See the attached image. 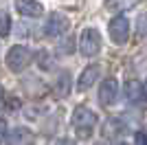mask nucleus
I'll use <instances>...</instances> for the list:
<instances>
[{
    "instance_id": "obj_1",
    "label": "nucleus",
    "mask_w": 147,
    "mask_h": 145,
    "mask_svg": "<svg viewBox=\"0 0 147 145\" xmlns=\"http://www.w3.org/2000/svg\"><path fill=\"white\" fill-rule=\"evenodd\" d=\"M70 121H73V127L77 130L79 136H90L92 127L97 125V115L86 106H77L73 110V119Z\"/></svg>"
},
{
    "instance_id": "obj_23",
    "label": "nucleus",
    "mask_w": 147,
    "mask_h": 145,
    "mask_svg": "<svg viewBox=\"0 0 147 145\" xmlns=\"http://www.w3.org/2000/svg\"><path fill=\"white\" fill-rule=\"evenodd\" d=\"M119 145H125V143H119Z\"/></svg>"
},
{
    "instance_id": "obj_10",
    "label": "nucleus",
    "mask_w": 147,
    "mask_h": 145,
    "mask_svg": "<svg viewBox=\"0 0 147 145\" xmlns=\"http://www.w3.org/2000/svg\"><path fill=\"white\" fill-rule=\"evenodd\" d=\"M127 130L129 127H127V123L123 121V117H112L103 125V134H108V136H121V134H125Z\"/></svg>"
},
{
    "instance_id": "obj_6",
    "label": "nucleus",
    "mask_w": 147,
    "mask_h": 145,
    "mask_svg": "<svg viewBox=\"0 0 147 145\" xmlns=\"http://www.w3.org/2000/svg\"><path fill=\"white\" fill-rule=\"evenodd\" d=\"M119 95V81L114 77H108L101 81V88H99V101L103 106H112L114 99Z\"/></svg>"
},
{
    "instance_id": "obj_14",
    "label": "nucleus",
    "mask_w": 147,
    "mask_h": 145,
    "mask_svg": "<svg viewBox=\"0 0 147 145\" xmlns=\"http://www.w3.org/2000/svg\"><path fill=\"white\" fill-rule=\"evenodd\" d=\"M138 37H147V16L138 18Z\"/></svg>"
},
{
    "instance_id": "obj_13",
    "label": "nucleus",
    "mask_w": 147,
    "mask_h": 145,
    "mask_svg": "<svg viewBox=\"0 0 147 145\" xmlns=\"http://www.w3.org/2000/svg\"><path fill=\"white\" fill-rule=\"evenodd\" d=\"M11 31V18L7 11H0V37H7Z\"/></svg>"
},
{
    "instance_id": "obj_3",
    "label": "nucleus",
    "mask_w": 147,
    "mask_h": 145,
    "mask_svg": "<svg viewBox=\"0 0 147 145\" xmlns=\"http://www.w3.org/2000/svg\"><path fill=\"white\" fill-rule=\"evenodd\" d=\"M79 51H81L84 57H94V55H99V51H101V33H99L94 26L84 29V33H81V37H79Z\"/></svg>"
},
{
    "instance_id": "obj_2",
    "label": "nucleus",
    "mask_w": 147,
    "mask_h": 145,
    "mask_svg": "<svg viewBox=\"0 0 147 145\" xmlns=\"http://www.w3.org/2000/svg\"><path fill=\"white\" fill-rule=\"evenodd\" d=\"M31 62H33V51H31L29 46L18 44V46H13L11 51L7 53V66H9L11 72H22Z\"/></svg>"
},
{
    "instance_id": "obj_5",
    "label": "nucleus",
    "mask_w": 147,
    "mask_h": 145,
    "mask_svg": "<svg viewBox=\"0 0 147 145\" xmlns=\"http://www.w3.org/2000/svg\"><path fill=\"white\" fill-rule=\"evenodd\" d=\"M110 37L117 44H125L129 37V20L125 16H117L110 22Z\"/></svg>"
},
{
    "instance_id": "obj_8",
    "label": "nucleus",
    "mask_w": 147,
    "mask_h": 145,
    "mask_svg": "<svg viewBox=\"0 0 147 145\" xmlns=\"http://www.w3.org/2000/svg\"><path fill=\"white\" fill-rule=\"evenodd\" d=\"M99 75H101V68L97 66V64H90V66L86 68V70L81 72V77H79V84H77V90H88L94 81L99 79Z\"/></svg>"
},
{
    "instance_id": "obj_19",
    "label": "nucleus",
    "mask_w": 147,
    "mask_h": 145,
    "mask_svg": "<svg viewBox=\"0 0 147 145\" xmlns=\"http://www.w3.org/2000/svg\"><path fill=\"white\" fill-rule=\"evenodd\" d=\"M141 92H143V97H145V99H147V79H145V81H143V86H141Z\"/></svg>"
},
{
    "instance_id": "obj_18",
    "label": "nucleus",
    "mask_w": 147,
    "mask_h": 145,
    "mask_svg": "<svg viewBox=\"0 0 147 145\" xmlns=\"http://www.w3.org/2000/svg\"><path fill=\"white\" fill-rule=\"evenodd\" d=\"M57 145H75L70 139H61V141H57Z\"/></svg>"
},
{
    "instance_id": "obj_21",
    "label": "nucleus",
    "mask_w": 147,
    "mask_h": 145,
    "mask_svg": "<svg viewBox=\"0 0 147 145\" xmlns=\"http://www.w3.org/2000/svg\"><path fill=\"white\" fill-rule=\"evenodd\" d=\"M2 97H5V88H2V86H0V99H2Z\"/></svg>"
},
{
    "instance_id": "obj_11",
    "label": "nucleus",
    "mask_w": 147,
    "mask_h": 145,
    "mask_svg": "<svg viewBox=\"0 0 147 145\" xmlns=\"http://www.w3.org/2000/svg\"><path fill=\"white\" fill-rule=\"evenodd\" d=\"M70 72H61L59 79L55 81V86H53V92H55L57 97H66L68 92H70Z\"/></svg>"
},
{
    "instance_id": "obj_7",
    "label": "nucleus",
    "mask_w": 147,
    "mask_h": 145,
    "mask_svg": "<svg viewBox=\"0 0 147 145\" xmlns=\"http://www.w3.org/2000/svg\"><path fill=\"white\" fill-rule=\"evenodd\" d=\"M33 143H35V136L29 127H13L7 134V145H33Z\"/></svg>"
},
{
    "instance_id": "obj_9",
    "label": "nucleus",
    "mask_w": 147,
    "mask_h": 145,
    "mask_svg": "<svg viewBox=\"0 0 147 145\" xmlns=\"http://www.w3.org/2000/svg\"><path fill=\"white\" fill-rule=\"evenodd\" d=\"M16 9H18V13L26 16V18H37L42 13V5L35 2V0H16Z\"/></svg>"
},
{
    "instance_id": "obj_20",
    "label": "nucleus",
    "mask_w": 147,
    "mask_h": 145,
    "mask_svg": "<svg viewBox=\"0 0 147 145\" xmlns=\"http://www.w3.org/2000/svg\"><path fill=\"white\" fill-rule=\"evenodd\" d=\"M2 134H5V121H0V143H2Z\"/></svg>"
},
{
    "instance_id": "obj_17",
    "label": "nucleus",
    "mask_w": 147,
    "mask_h": 145,
    "mask_svg": "<svg viewBox=\"0 0 147 145\" xmlns=\"http://www.w3.org/2000/svg\"><path fill=\"white\" fill-rule=\"evenodd\" d=\"M37 57H40V62H42V64H40V66H42V68H51V62L46 60V53H40V55H37Z\"/></svg>"
},
{
    "instance_id": "obj_16",
    "label": "nucleus",
    "mask_w": 147,
    "mask_h": 145,
    "mask_svg": "<svg viewBox=\"0 0 147 145\" xmlns=\"http://www.w3.org/2000/svg\"><path fill=\"white\" fill-rule=\"evenodd\" d=\"M61 51H64V53H68V51H70V53H73V51H75V44H73V37H70V40H66V42L61 44Z\"/></svg>"
},
{
    "instance_id": "obj_15",
    "label": "nucleus",
    "mask_w": 147,
    "mask_h": 145,
    "mask_svg": "<svg viewBox=\"0 0 147 145\" xmlns=\"http://www.w3.org/2000/svg\"><path fill=\"white\" fill-rule=\"evenodd\" d=\"M134 145H147V132H136Z\"/></svg>"
},
{
    "instance_id": "obj_22",
    "label": "nucleus",
    "mask_w": 147,
    "mask_h": 145,
    "mask_svg": "<svg viewBox=\"0 0 147 145\" xmlns=\"http://www.w3.org/2000/svg\"><path fill=\"white\" fill-rule=\"evenodd\" d=\"M94 145H108V143H94Z\"/></svg>"
},
{
    "instance_id": "obj_4",
    "label": "nucleus",
    "mask_w": 147,
    "mask_h": 145,
    "mask_svg": "<svg viewBox=\"0 0 147 145\" xmlns=\"http://www.w3.org/2000/svg\"><path fill=\"white\" fill-rule=\"evenodd\" d=\"M68 29H70V20L64 16V13L55 11V13H51L49 20H46V24H44V35H49V37H61V35H66Z\"/></svg>"
},
{
    "instance_id": "obj_12",
    "label": "nucleus",
    "mask_w": 147,
    "mask_h": 145,
    "mask_svg": "<svg viewBox=\"0 0 147 145\" xmlns=\"http://www.w3.org/2000/svg\"><path fill=\"white\" fill-rule=\"evenodd\" d=\"M136 2H138V0H105V9H108V11H114V13L129 11L132 7H136Z\"/></svg>"
}]
</instances>
